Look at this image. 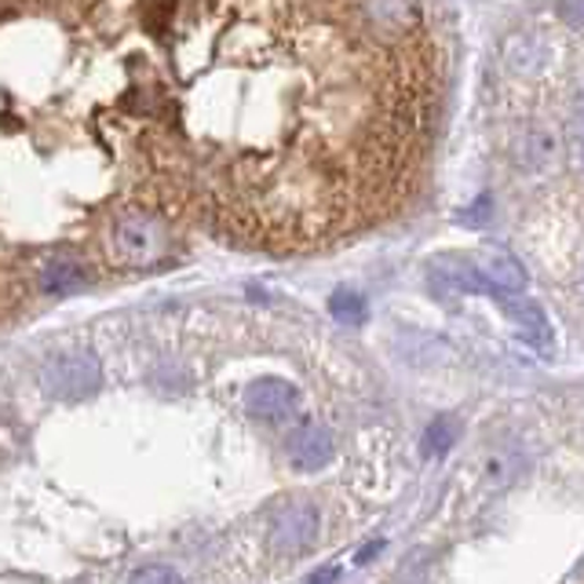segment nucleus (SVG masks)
I'll list each match as a JSON object with an SVG mask.
<instances>
[{
  "label": "nucleus",
  "mask_w": 584,
  "mask_h": 584,
  "mask_svg": "<svg viewBox=\"0 0 584 584\" xmlns=\"http://www.w3.org/2000/svg\"><path fill=\"white\" fill-rule=\"evenodd\" d=\"M44 384L59 399H81L99 387V362L92 354H59L44 369Z\"/></svg>",
  "instance_id": "f03ea898"
},
{
  "label": "nucleus",
  "mask_w": 584,
  "mask_h": 584,
  "mask_svg": "<svg viewBox=\"0 0 584 584\" xmlns=\"http://www.w3.org/2000/svg\"><path fill=\"white\" fill-rule=\"evenodd\" d=\"M285 460L293 471H318L332 460V435L321 424H300L285 438Z\"/></svg>",
  "instance_id": "423d86ee"
},
{
  "label": "nucleus",
  "mask_w": 584,
  "mask_h": 584,
  "mask_svg": "<svg viewBox=\"0 0 584 584\" xmlns=\"http://www.w3.org/2000/svg\"><path fill=\"white\" fill-rule=\"evenodd\" d=\"M559 11H563L566 22H574V26H584V0H559Z\"/></svg>",
  "instance_id": "9b49d317"
},
{
  "label": "nucleus",
  "mask_w": 584,
  "mask_h": 584,
  "mask_svg": "<svg viewBox=\"0 0 584 584\" xmlns=\"http://www.w3.org/2000/svg\"><path fill=\"white\" fill-rule=\"evenodd\" d=\"M457 421H453V416H438V421L427 427V435H424V453H446L453 443H457Z\"/></svg>",
  "instance_id": "9d476101"
},
{
  "label": "nucleus",
  "mask_w": 584,
  "mask_h": 584,
  "mask_svg": "<svg viewBox=\"0 0 584 584\" xmlns=\"http://www.w3.org/2000/svg\"><path fill=\"white\" fill-rule=\"evenodd\" d=\"M318 538V511L311 505H289L274 522V548L285 555H300Z\"/></svg>",
  "instance_id": "0eeeda50"
},
{
  "label": "nucleus",
  "mask_w": 584,
  "mask_h": 584,
  "mask_svg": "<svg viewBox=\"0 0 584 584\" xmlns=\"http://www.w3.org/2000/svg\"><path fill=\"white\" fill-rule=\"evenodd\" d=\"M329 311H332V318H337V321H343V326H362V321H365V300L359 293L340 289V293H332Z\"/></svg>",
  "instance_id": "1a4fd4ad"
},
{
  "label": "nucleus",
  "mask_w": 584,
  "mask_h": 584,
  "mask_svg": "<svg viewBox=\"0 0 584 584\" xmlns=\"http://www.w3.org/2000/svg\"><path fill=\"white\" fill-rule=\"evenodd\" d=\"M296 405H300V395H296L293 384H285V380H256V384H248L245 391V410L256 416V421H267V424H282L296 416Z\"/></svg>",
  "instance_id": "39448f33"
},
{
  "label": "nucleus",
  "mask_w": 584,
  "mask_h": 584,
  "mask_svg": "<svg viewBox=\"0 0 584 584\" xmlns=\"http://www.w3.org/2000/svg\"><path fill=\"white\" fill-rule=\"evenodd\" d=\"M95 278H99V270L70 253H52L38 267V285L47 296H74L81 289H88Z\"/></svg>",
  "instance_id": "7ed1b4c3"
},
{
  "label": "nucleus",
  "mask_w": 584,
  "mask_h": 584,
  "mask_svg": "<svg viewBox=\"0 0 584 584\" xmlns=\"http://www.w3.org/2000/svg\"><path fill=\"white\" fill-rule=\"evenodd\" d=\"M172 231L169 216L147 205H121L110 212L103 234L95 237L99 253V270H153L169 259Z\"/></svg>",
  "instance_id": "f257e3e1"
},
{
  "label": "nucleus",
  "mask_w": 584,
  "mask_h": 584,
  "mask_svg": "<svg viewBox=\"0 0 584 584\" xmlns=\"http://www.w3.org/2000/svg\"><path fill=\"white\" fill-rule=\"evenodd\" d=\"M486 296H493V300L505 307V315L516 321L519 326V337L530 343V348H538L541 354H552V326H548V318L538 304H530V300H519V293H511V289H497V285H490V293Z\"/></svg>",
  "instance_id": "20e7f679"
},
{
  "label": "nucleus",
  "mask_w": 584,
  "mask_h": 584,
  "mask_svg": "<svg viewBox=\"0 0 584 584\" xmlns=\"http://www.w3.org/2000/svg\"><path fill=\"white\" fill-rule=\"evenodd\" d=\"M479 270L486 274V282L497 285V289L522 293V285H527V274H522V267L508 253H490L486 256V267H479Z\"/></svg>",
  "instance_id": "6e6552de"
}]
</instances>
